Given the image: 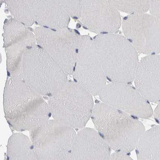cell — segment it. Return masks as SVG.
Wrapping results in <instances>:
<instances>
[{"label": "cell", "mask_w": 160, "mask_h": 160, "mask_svg": "<svg viewBox=\"0 0 160 160\" xmlns=\"http://www.w3.org/2000/svg\"><path fill=\"white\" fill-rule=\"evenodd\" d=\"M6 119L14 131H32L50 119L48 102L21 80L9 77L3 94Z\"/></svg>", "instance_id": "obj_1"}, {"label": "cell", "mask_w": 160, "mask_h": 160, "mask_svg": "<svg viewBox=\"0 0 160 160\" xmlns=\"http://www.w3.org/2000/svg\"><path fill=\"white\" fill-rule=\"evenodd\" d=\"M91 118L100 137L116 152L128 155L145 131L138 118L101 101L94 105Z\"/></svg>", "instance_id": "obj_2"}, {"label": "cell", "mask_w": 160, "mask_h": 160, "mask_svg": "<svg viewBox=\"0 0 160 160\" xmlns=\"http://www.w3.org/2000/svg\"><path fill=\"white\" fill-rule=\"evenodd\" d=\"M93 40L107 80L128 84L134 81L138 53L125 37L118 33L98 35Z\"/></svg>", "instance_id": "obj_3"}, {"label": "cell", "mask_w": 160, "mask_h": 160, "mask_svg": "<svg viewBox=\"0 0 160 160\" xmlns=\"http://www.w3.org/2000/svg\"><path fill=\"white\" fill-rule=\"evenodd\" d=\"M48 98L68 82V75L44 49L35 45L24 53L15 78Z\"/></svg>", "instance_id": "obj_4"}, {"label": "cell", "mask_w": 160, "mask_h": 160, "mask_svg": "<svg viewBox=\"0 0 160 160\" xmlns=\"http://www.w3.org/2000/svg\"><path fill=\"white\" fill-rule=\"evenodd\" d=\"M47 102L53 119L79 130L91 118L95 105L92 96L74 81H68Z\"/></svg>", "instance_id": "obj_5"}, {"label": "cell", "mask_w": 160, "mask_h": 160, "mask_svg": "<svg viewBox=\"0 0 160 160\" xmlns=\"http://www.w3.org/2000/svg\"><path fill=\"white\" fill-rule=\"evenodd\" d=\"M77 133L55 120H48L30 131V138L42 160H70Z\"/></svg>", "instance_id": "obj_6"}, {"label": "cell", "mask_w": 160, "mask_h": 160, "mask_svg": "<svg viewBox=\"0 0 160 160\" xmlns=\"http://www.w3.org/2000/svg\"><path fill=\"white\" fill-rule=\"evenodd\" d=\"M36 42L68 75H72L76 62L81 35L68 28L54 29L35 28Z\"/></svg>", "instance_id": "obj_7"}, {"label": "cell", "mask_w": 160, "mask_h": 160, "mask_svg": "<svg viewBox=\"0 0 160 160\" xmlns=\"http://www.w3.org/2000/svg\"><path fill=\"white\" fill-rule=\"evenodd\" d=\"M72 75L74 81L92 96L99 95L106 85L93 38L89 36H81Z\"/></svg>", "instance_id": "obj_8"}, {"label": "cell", "mask_w": 160, "mask_h": 160, "mask_svg": "<svg viewBox=\"0 0 160 160\" xmlns=\"http://www.w3.org/2000/svg\"><path fill=\"white\" fill-rule=\"evenodd\" d=\"M123 36L138 54H160V21L151 14L128 15L122 20Z\"/></svg>", "instance_id": "obj_9"}, {"label": "cell", "mask_w": 160, "mask_h": 160, "mask_svg": "<svg viewBox=\"0 0 160 160\" xmlns=\"http://www.w3.org/2000/svg\"><path fill=\"white\" fill-rule=\"evenodd\" d=\"M99 96L104 103L138 118H148L153 115L149 101L130 84L110 83Z\"/></svg>", "instance_id": "obj_10"}, {"label": "cell", "mask_w": 160, "mask_h": 160, "mask_svg": "<svg viewBox=\"0 0 160 160\" xmlns=\"http://www.w3.org/2000/svg\"><path fill=\"white\" fill-rule=\"evenodd\" d=\"M78 20L84 28L98 35L118 34L122 25L120 12L110 1H81Z\"/></svg>", "instance_id": "obj_11"}, {"label": "cell", "mask_w": 160, "mask_h": 160, "mask_svg": "<svg viewBox=\"0 0 160 160\" xmlns=\"http://www.w3.org/2000/svg\"><path fill=\"white\" fill-rule=\"evenodd\" d=\"M134 82L135 88L149 102H160V55L141 58Z\"/></svg>", "instance_id": "obj_12"}, {"label": "cell", "mask_w": 160, "mask_h": 160, "mask_svg": "<svg viewBox=\"0 0 160 160\" xmlns=\"http://www.w3.org/2000/svg\"><path fill=\"white\" fill-rule=\"evenodd\" d=\"M111 150L95 129L85 128L77 133L70 160H108Z\"/></svg>", "instance_id": "obj_13"}, {"label": "cell", "mask_w": 160, "mask_h": 160, "mask_svg": "<svg viewBox=\"0 0 160 160\" xmlns=\"http://www.w3.org/2000/svg\"><path fill=\"white\" fill-rule=\"evenodd\" d=\"M36 22L41 27L58 29L68 28L70 16L60 1H28Z\"/></svg>", "instance_id": "obj_14"}, {"label": "cell", "mask_w": 160, "mask_h": 160, "mask_svg": "<svg viewBox=\"0 0 160 160\" xmlns=\"http://www.w3.org/2000/svg\"><path fill=\"white\" fill-rule=\"evenodd\" d=\"M7 160H42L36 152L32 142L22 132L13 134L8 140Z\"/></svg>", "instance_id": "obj_15"}, {"label": "cell", "mask_w": 160, "mask_h": 160, "mask_svg": "<svg viewBox=\"0 0 160 160\" xmlns=\"http://www.w3.org/2000/svg\"><path fill=\"white\" fill-rule=\"evenodd\" d=\"M138 160H160V125L145 131L135 148Z\"/></svg>", "instance_id": "obj_16"}, {"label": "cell", "mask_w": 160, "mask_h": 160, "mask_svg": "<svg viewBox=\"0 0 160 160\" xmlns=\"http://www.w3.org/2000/svg\"><path fill=\"white\" fill-rule=\"evenodd\" d=\"M3 38L5 48L24 43L36 45L35 34L30 31L26 26L14 18L6 21L4 26Z\"/></svg>", "instance_id": "obj_17"}, {"label": "cell", "mask_w": 160, "mask_h": 160, "mask_svg": "<svg viewBox=\"0 0 160 160\" xmlns=\"http://www.w3.org/2000/svg\"><path fill=\"white\" fill-rule=\"evenodd\" d=\"M13 18L27 27L31 26L35 22L28 1H5Z\"/></svg>", "instance_id": "obj_18"}, {"label": "cell", "mask_w": 160, "mask_h": 160, "mask_svg": "<svg viewBox=\"0 0 160 160\" xmlns=\"http://www.w3.org/2000/svg\"><path fill=\"white\" fill-rule=\"evenodd\" d=\"M119 12L128 15L146 13L149 11L150 1H110Z\"/></svg>", "instance_id": "obj_19"}, {"label": "cell", "mask_w": 160, "mask_h": 160, "mask_svg": "<svg viewBox=\"0 0 160 160\" xmlns=\"http://www.w3.org/2000/svg\"><path fill=\"white\" fill-rule=\"evenodd\" d=\"M70 17L76 19L79 18L81 8V1H60Z\"/></svg>", "instance_id": "obj_20"}, {"label": "cell", "mask_w": 160, "mask_h": 160, "mask_svg": "<svg viewBox=\"0 0 160 160\" xmlns=\"http://www.w3.org/2000/svg\"><path fill=\"white\" fill-rule=\"evenodd\" d=\"M149 11L151 15L160 21V1H150Z\"/></svg>", "instance_id": "obj_21"}, {"label": "cell", "mask_w": 160, "mask_h": 160, "mask_svg": "<svg viewBox=\"0 0 160 160\" xmlns=\"http://www.w3.org/2000/svg\"><path fill=\"white\" fill-rule=\"evenodd\" d=\"M108 160H134L128 154L116 152L111 154Z\"/></svg>", "instance_id": "obj_22"}, {"label": "cell", "mask_w": 160, "mask_h": 160, "mask_svg": "<svg viewBox=\"0 0 160 160\" xmlns=\"http://www.w3.org/2000/svg\"><path fill=\"white\" fill-rule=\"evenodd\" d=\"M154 118L158 125H160V102L158 103L153 113Z\"/></svg>", "instance_id": "obj_23"}]
</instances>
